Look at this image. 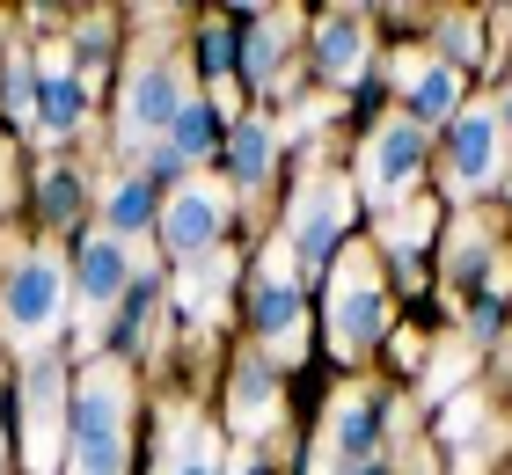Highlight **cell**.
Segmentation results:
<instances>
[{
	"label": "cell",
	"instance_id": "cell-1",
	"mask_svg": "<svg viewBox=\"0 0 512 475\" xmlns=\"http://www.w3.org/2000/svg\"><path fill=\"white\" fill-rule=\"evenodd\" d=\"M66 475H132V380L118 359H96L66 410Z\"/></svg>",
	"mask_w": 512,
	"mask_h": 475
},
{
	"label": "cell",
	"instance_id": "cell-2",
	"mask_svg": "<svg viewBox=\"0 0 512 475\" xmlns=\"http://www.w3.org/2000/svg\"><path fill=\"white\" fill-rule=\"evenodd\" d=\"M59 322H66V264L52 249L15 256L8 285H0V329H8V344L44 359V344L59 337Z\"/></svg>",
	"mask_w": 512,
	"mask_h": 475
},
{
	"label": "cell",
	"instance_id": "cell-3",
	"mask_svg": "<svg viewBox=\"0 0 512 475\" xmlns=\"http://www.w3.org/2000/svg\"><path fill=\"white\" fill-rule=\"evenodd\" d=\"M381 322H388V307H381L374 256H359V249L337 256V271H330V351L337 359H366Z\"/></svg>",
	"mask_w": 512,
	"mask_h": 475
},
{
	"label": "cell",
	"instance_id": "cell-4",
	"mask_svg": "<svg viewBox=\"0 0 512 475\" xmlns=\"http://www.w3.org/2000/svg\"><path fill=\"white\" fill-rule=\"evenodd\" d=\"M183 103H191L183 66H139L132 88H125V110H118V147L125 154H154L161 139H169V125H176Z\"/></svg>",
	"mask_w": 512,
	"mask_h": 475
},
{
	"label": "cell",
	"instance_id": "cell-5",
	"mask_svg": "<svg viewBox=\"0 0 512 475\" xmlns=\"http://www.w3.org/2000/svg\"><path fill=\"white\" fill-rule=\"evenodd\" d=\"M22 461L30 475H52L66 461V380L52 359L22 366Z\"/></svg>",
	"mask_w": 512,
	"mask_h": 475
},
{
	"label": "cell",
	"instance_id": "cell-6",
	"mask_svg": "<svg viewBox=\"0 0 512 475\" xmlns=\"http://www.w3.org/2000/svg\"><path fill=\"white\" fill-rule=\"evenodd\" d=\"M249 322H256V337H264L278 359H300V344H308V300H300V271L286 256H264V264H256Z\"/></svg>",
	"mask_w": 512,
	"mask_h": 475
},
{
	"label": "cell",
	"instance_id": "cell-7",
	"mask_svg": "<svg viewBox=\"0 0 512 475\" xmlns=\"http://www.w3.org/2000/svg\"><path fill=\"white\" fill-rule=\"evenodd\" d=\"M417 169H425V132L417 125H374L366 132V154H359V183H366V198H374L381 212L388 205H403V190L417 183Z\"/></svg>",
	"mask_w": 512,
	"mask_h": 475
},
{
	"label": "cell",
	"instance_id": "cell-8",
	"mask_svg": "<svg viewBox=\"0 0 512 475\" xmlns=\"http://www.w3.org/2000/svg\"><path fill=\"white\" fill-rule=\"evenodd\" d=\"M344 227H352V190L330 176V183H308V190L293 198L286 242H293V256H300L308 271H330V249L344 242Z\"/></svg>",
	"mask_w": 512,
	"mask_h": 475
},
{
	"label": "cell",
	"instance_id": "cell-9",
	"mask_svg": "<svg viewBox=\"0 0 512 475\" xmlns=\"http://www.w3.org/2000/svg\"><path fill=\"white\" fill-rule=\"evenodd\" d=\"M505 176V125L498 110H461L454 132H447V183L461 198H476V190H491Z\"/></svg>",
	"mask_w": 512,
	"mask_h": 475
},
{
	"label": "cell",
	"instance_id": "cell-10",
	"mask_svg": "<svg viewBox=\"0 0 512 475\" xmlns=\"http://www.w3.org/2000/svg\"><path fill=\"white\" fill-rule=\"evenodd\" d=\"M220 227H227V190L220 183H176L169 198H161V242H169L183 264L205 249H220Z\"/></svg>",
	"mask_w": 512,
	"mask_h": 475
},
{
	"label": "cell",
	"instance_id": "cell-11",
	"mask_svg": "<svg viewBox=\"0 0 512 475\" xmlns=\"http://www.w3.org/2000/svg\"><path fill=\"white\" fill-rule=\"evenodd\" d=\"M74 285H81V322H88V329L110 322V315H118V300L132 293V256H125V242H110V234L81 242Z\"/></svg>",
	"mask_w": 512,
	"mask_h": 475
},
{
	"label": "cell",
	"instance_id": "cell-12",
	"mask_svg": "<svg viewBox=\"0 0 512 475\" xmlns=\"http://www.w3.org/2000/svg\"><path fill=\"white\" fill-rule=\"evenodd\" d=\"M381 424H388V402L374 388H344L330 402V454L337 461H381Z\"/></svg>",
	"mask_w": 512,
	"mask_h": 475
},
{
	"label": "cell",
	"instance_id": "cell-13",
	"mask_svg": "<svg viewBox=\"0 0 512 475\" xmlns=\"http://www.w3.org/2000/svg\"><path fill=\"white\" fill-rule=\"evenodd\" d=\"M81 110H88V81L66 66L59 52H44V66H37V139H66L81 125Z\"/></svg>",
	"mask_w": 512,
	"mask_h": 475
},
{
	"label": "cell",
	"instance_id": "cell-14",
	"mask_svg": "<svg viewBox=\"0 0 512 475\" xmlns=\"http://www.w3.org/2000/svg\"><path fill=\"white\" fill-rule=\"evenodd\" d=\"M315 59H322V74H330V81H359L366 74V22L352 8L322 15L315 22Z\"/></svg>",
	"mask_w": 512,
	"mask_h": 475
},
{
	"label": "cell",
	"instance_id": "cell-15",
	"mask_svg": "<svg viewBox=\"0 0 512 475\" xmlns=\"http://www.w3.org/2000/svg\"><path fill=\"white\" fill-rule=\"evenodd\" d=\"M395 74H410L403 88H410V117L417 125H447V117L461 110V74L447 59L439 66H395Z\"/></svg>",
	"mask_w": 512,
	"mask_h": 475
},
{
	"label": "cell",
	"instance_id": "cell-16",
	"mask_svg": "<svg viewBox=\"0 0 512 475\" xmlns=\"http://www.w3.org/2000/svg\"><path fill=\"white\" fill-rule=\"evenodd\" d=\"M161 475H220V439L198 417H176L161 432Z\"/></svg>",
	"mask_w": 512,
	"mask_h": 475
},
{
	"label": "cell",
	"instance_id": "cell-17",
	"mask_svg": "<svg viewBox=\"0 0 512 475\" xmlns=\"http://www.w3.org/2000/svg\"><path fill=\"white\" fill-rule=\"evenodd\" d=\"M154 205H161V190H154L147 176L110 183V198H103V234H110V242H132V234H147V227H154Z\"/></svg>",
	"mask_w": 512,
	"mask_h": 475
},
{
	"label": "cell",
	"instance_id": "cell-18",
	"mask_svg": "<svg viewBox=\"0 0 512 475\" xmlns=\"http://www.w3.org/2000/svg\"><path fill=\"white\" fill-rule=\"evenodd\" d=\"M227 417H235V432H271V417H278V380H271V366H235V402H227Z\"/></svg>",
	"mask_w": 512,
	"mask_h": 475
},
{
	"label": "cell",
	"instance_id": "cell-19",
	"mask_svg": "<svg viewBox=\"0 0 512 475\" xmlns=\"http://www.w3.org/2000/svg\"><path fill=\"white\" fill-rule=\"evenodd\" d=\"M161 147H169V154L183 161V169L213 161V147H220V110H213V103H198V95H191V103L176 110V125H169V139H161Z\"/></svg>",
	"mask_w": 512,
	"mask_h": 475
},
{
	"label": "cell",
	"instance_id": "cell-20",
	"mask_svg": "<svg viewBox=\"0 0 512 475\" xmlns=\"http://www.w3.org/2000/svg\"><path fill=\"white\" fill-rule=\"evenodd\" d=\"M227 278H235V264H227L220 249H205L183 264V315L191 322H213L220 315V293H227Z\"/></svg>",
	"mask_w": 512,
	"mask_h": 475
},
{
	"label": "cell",
	"instance_id": "cell-21",
	"mask_svg": "<svg viewBox=\"0 0 512 475\" xmlns=\"http://www.w3.org/2000/svg\"><path fill=\"white\" fill-rule=\"evenodd\" d=\"M227 161H235V183H271V161H278V125L271 117H249V125H235V139H227Z\"/></svg>",
	"mask_w": 512,
	"mask_h": 475
},
{
	"label": "cell",
	"instance_id": "cell-22",
	"mask_svg": "<svg viewBox=\"0 0 512 475\" xmlns=\"http://www.w3.org/2000/svg\"><path fill=\"white\" fill-rule=\"evenodd\" d=\"M0 81H8V88H0L8 117H15L22 132H30V125H37V59H30V52H15L8 66H0Z\"/></svg>",
	"mask_w": 512,
	"mask_h": 475
},
{
	"label": "cell",
	"instance_id": "cell-23",
	"mask_svg": "<svg viewBox=\"0 0 512 475\" xmlns=\"http://www.w3.org/2000/svg\"><path fill=\"white\" fill-rule=\"evenodd\" d=\"M432 234V205H403V212H381V242L388 256H410L417 242Z\"/></svg>",
	"mask_w": 512,
	"mask_h": 475
},
{
	"label": "cell",
	"instance_id": "cell-24",
	"mask_svg": "<svg viewBox=\"0 0 512 475\" xmlns=\"http://www.w3.org/2000/svg\"><path fill=\"white\" fill-rule=\"evenodd\" d=\"M286 22L293 15H264V22H256V37H249V81H264L278 66V52H286Z\"/></svg>",
	"mask_w": 512,
	"mask_h": 475
},
{
	"label": "cell",
	"instance_id": "cell-25",
	"mask_svg": "<svg viewBox=\"0 0 512 475\" xmlns=\"http://www.w3.org/2000/svg\"><path fill=\"white\" fill-rule=\"evenodd\" d=\"M37 198H44V220H74V212H81V183L66 169H44L37 176Z\"/></svg>",
	"mask_w": 512,
	"mask_h": 475
},
{
	"label": "cell",
	"instance_id": "cell-26",
	"mask_svg": "<svg viewBox=\"0 0 512 475\" xmlns=\"http://www.w3.org/2000/svg\"><path fill=\"white\" fill-rule=\"evenodd\" d=\"M439 52H447V66L461 74V66L476 59V15H447L439 22Z\"/></svg>",
	"mask_w": 512,
	"mask_h": 475
},
{
	"label": "cell",
	"instance_id": "cell-27",
	"mask_svg": "<svg viewBox=\"0 0 512 475\" xmlns=\"http://www.w3.org/2000/svg\"><path fill=\"white\" fill-rule=\"evenodd\" d=\"M74 52H81V66H74L81 81H88V74H103V59H110V22H88V30L74 37Z\"/></svg>",
	"mask_w": 512,
	"mask_h": 475
},
{
	"label": "cell",
	"instance_id": "cell-28",
	"mask_svg": "<svg viewBox=\"0 0 512 475\" xmlns=\"http://www.w3.org/2000/svg\"><path fill=\"white\" fill-rule=\"evenodd\" d=\"M483 432V402H454V410H447V432H439V439H447V446H469Z\"/></svg>",
	"mask_w": 512,
	"mask_h": 475
},
{
	"label": "cell",
	"instance_id": "cell-29",
	"mask_svg": "<svg viewBox=\"0 0 512 475\" xmlns=\"http://www.w3.org/2000/svg\"><path fill=\"white\" fill-rule=\"evenodd\" d=\"M308 475H381V461H337L330 446H315V454H308Z\"/></svg>",
	"mask_w": 512,
	"mask_h": 475
},
{
	"label": "cell",
	"instance_id": "cell-30",
	"mask_svg": "<svg viewBox=\"0 0 512 475\" xmlns=\"http://www.w3.org/2000/svg\"><path fill=\"white\" fill-rule=\"evenodd\" d=\"M205 66H213V81H227V66H235V37L227 30H205Z\"/></svg>",
	"mask_w": 512,
	"mask_h": 475
},
{
	"label": "cell",
	"instance_id": "cell-31",
	"mask_svg": "<svg viewBox=\"0 0 512 475\" xmlns=\"http://www.w3.org/2000/svg\"><path fill=\"white\" fill-rule=\"evenodd\" d=\"M498 322H505L498 293H483V300H476V315H469V329H476V337H498Z\"/></svg>",
	"mask_w": 512,
	"mask_h": 475
},
{
	"label": "cell",
	"instance_id": "cell-32",
	"mask_svg": "<svg viewBox=\"0 0 512 475\" xmlns=\"http://www.w3.org/2000/svg\"><path fill=\"white\" fill-rule=\"evenodd\" d=\"M447 388H461V359H439L432 380H425V395H447Z\"/></svg>",
	"mask_w": 512,
	"mask_h": 475
},
{
	"label": "cell",
	"instance_id": "cell-33",
	"mask_svg": "<svg viewBox=\"0 0 512 475\" xmlns=\"http://www.w3.org/2000/svg\"><path fill=\"white\" fill-rule=\"evenodd\" d=\"M235 475H278V468H271L264 446H242V454H235Z\"/></svg>",
	"mask_w": 512,
	"mask_h": 475
},
{
	"label": "cell",
	"instance_id": "cell-34",
	"mask_svg": "<svg viewBox=\"0 0 512 475\" xmlns=\"http://www.w3.org/2000/svg\"><path fill=\"white\" fill-rule=\"evenodd\" d=\"M498 125H505V132H512V88H505V103H498Z\"/></svg>",
	"mask_w": 512,
	"mask_h": 475
}]
</instances>
